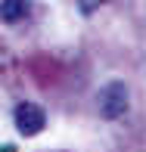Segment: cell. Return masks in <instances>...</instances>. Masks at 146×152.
<instances>
[{
  "instance_id": "3",
  "label": "cell",
  "mask_w": 146,
  "mask_h": 152,
  "mask_svg": "<svg viewBox=\"0 0 146 152\" xmlns=\"http://www.w3.org/2000/svg\"><path fill=\"white\" fill-rule=\"evenodd\" d=\"M28 10H31L28 0H0V22L16 25V22H22L28 16Z\"/></svg>"
},
{
  "instance_id": "1",
  "label": "cell",
  "mask_w": 146,
  "mask_h": 152,
  "mask_svg": "<svg viewBox=\"0 0 146 152\" xmlns=\"http://www.w3.org/2000/svg\"><path fill=\"white\" fill-rule=\"evenodd\" d=\"M128 106H131V93H128V84H124V81H109V84L96 93V109H100V115L109 118V121L121 118V115L128 112Z\"/></svg>"
},
{
  "instance_id": "2",
  "label": "cell",
  "mask_w": 146,
  "mask_h": 152,
  "mask_svg": "<svg viewBox=\"0 0 146 152\" xmlns=\"http://www.w3.org/2000/svg\"><path fill=\"white\" fill-rule=\"evenodd\" d=\"M12 121H16V127H19L22 137H34V134L44 130L47 115H44V109H40L37 102H19L16 112H12Z\"/></svg>"
},
{
  "instance_id": "4",
  "label": "cell",
  "mask_w": 146,
  "mask_h": 152,
  "mask_svg": "<svg viewBox=\"0 0 146 152\" xmlns=\"http://www.w3.org/2000/svg\"><path fill=\"white\" fill-rule=\"evenodd\" d=\"M0 152H16V149H12V146H0Z\"/></svg>"
}]
</instances>
